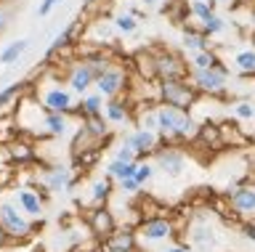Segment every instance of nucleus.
Wrapping results in <instances>:
<instances>
[{
	"instance_id": "f257e3e1",
	"label": "nucleus",
	"mask_w": 255,
	"mask_h": 252,
	"mask_svg": "<svg viewBox=\"0 0 255 252\" xmlns=\"http://www.w3.org/2000/svg\"><path fill=\"white\" fill-rule=\"evenodd\" d=\"M159 114V136L165 141H194L199 136V128L202 125H197L191 120L189 112H183V109H175V106H159L157 109Z\"/></svg>"
},
{
	"instance_id": "f03ea898",
	"label": "nucleus",
	"mask_w": 255,
	"mask_h": 252,
	"mask_svg": "<svg viewBox=\"0 0 255 252\" xmlns=\"http://www.w3.org/2000/svg\"><path fill=\"white\" fill-rule=\"evenodd\" d=\"M0 226L5 228L13 242H27L32 236V231H35V223H32V218L21 210L16 194L11 199L8 194L0 191Z\"/></svg>"
},
{
	"instance_id": "7ed1b4c3",
	"label": "nucleus",
	"mask_w": 255,
	"mask_h": 252,
	"mask_svg": "<svg viewBox=\"0 0 255 252\" xmlns=\"http://www.w3.org/2000/svg\"><path fill=\"white\" fill-rule=\"evenodd\" d=\"M197 88L191 80H159L157 85V98L162 101L165 106H175L189 112L197 101Z\"/></svg>"
},
{
	"instance_id": "20e7f679",
	"label": "nucleus",
	"mask_w": 255,
	"mask_h": 252,
	"mask_svg": "<svg viewBox=\"0 0 255 252\" xmlns=\"http://www.w3.org/2000/svg\"><path fill=\"white\" fill-rule=\"evenodd\" d=\"M191 83L199 93H207V96H221L226 90V83H229V67L218 61L215 67L210 69H202V72H191Z\"/></svg>"
},
{
	"instance_id": "39448f33",
	"label": "nucleus",
	"mask_w": 255,
	"mask_h": 252,
	"mask_svg": "<svg viewBox=\"0 0 255 252\" xmlns=\"http://www.w3.org/2000/svg\"><path fill=\"white\" fill-rule=\"evenodd\" d=\"M157 80H189V67L173 51L157 53Z\"/></svg>"
},
{
	"instance_id": "423d86ee",
	"label": "nucleus",
	"mask_w": 255,
	"mask_h": 252,
	"mask_svg": "<svg viewBox=\"0 0 255 252\" xmlns=\"http://www.w3.org/2000/svg\"><path fill=\"white\" fill-rule=\"evenodd\" d=\"M154 165L157 170H162L165 175L170 178H178L183 170H186V154L175 146H165V149H157L154 152Z\"/></svg>"
},
{
	"instance_id": "0eeeda50",
	"label": "nucleus",
	"mask_w": 255,
	"mask_h": 252,
	"mask_svg": "<svg viewBox=\"0 0 255 252\" xmlns=\"http://www.w3.org/2000/svg\"><path fill=\"white\" fill-rule=\"evenodd\" d=\"M135 231H138V236L146 242H162V239H170L173 236L175 226H173V220L157 215V218H143Z\"/></svg>"
},
{
	"instance_id": "6e6552de",
	"label": "nucleus",
	"mask_w": 255,
	"mask_h": 252,
	"mask_svg": "<svg viewBox=\"0 0 255 252\" xmlns=\"http://www.w3.org/2000/svg\"><path fill=\"white\" fill-rule=\"evenodd\" d=\"M88 228H91V234L96 236V239L104 242L107 236H112L117 231V220H115V215H112L109 207L99 204V207L91 212V218H88Z\"/></svg>"
},
{
	"instance_id": "1a4fd4ad",
	"label": "nucleus",
	"mask_w": 255,
	"mask_h": 252,
	"mask_svg": "<svg viewBox=\"0 0 255 252\" xmlns=\"http://www.w3.org/2000/svg\"><path fill=\"white\" fill-rule=\"evenodd\" d=\"M40 180H43V188H45L48 194L67 191V188H72V183H75V178H72V170L64 168V165H56V168L43 170Z\"/></svg>"
},
{
	"instance_id": "9d476101",
	"label": "nucleus",
	"mask_w": 255,
	"mask_h": 252,
	"mask_svg": "<svg viewBox=\"0 0 255 252\" xmlns=\"http://www.w3.org/2000/svg\"><path fill=\"white\" fill-rule=\"evenodd\" d=\"M189 244L194 250H199V252H210L213 247H215V228L210 226V220H197L194 226L189 228Z\"/></svg>"
},
{
	"instance_id": "9b49d317",
	"label": "nucleus",
	"mask_w": 255,
	"mask_h": 252,
	"mask_svg": "<svg viewBox=\"0 0 255 252\" xmlns=\"http://www.w3.org/2000/svg\"><path fill=\"white\" fill-rule=\"evenodd\" d=\"M125 141L130 144L135 152H138L141 160H146L149 154L157 152V141H159V130H146V128H138L130 136H125Z\"/></svg>"
},
{
	"instance_id": "f8f14e48",
	"label": "nucleus",
	"mask_w": 255,
	"mask_h": 252,
	"mask_svg": "<svg viewBox=\"0 0 255 252\" xmlns=\"http://www.w3.org/2000/svg\"><path fill=\"white\" fill-rule=\"evenodd\" d=\"M229 207L237 215H250L255 212V186H237L229 191Z\"/></svg>"
},
{
	"instance_id": "ddd939ff",
	"label": "nucleus",
	"mask_w": 255,
	"mask_h": 252,
	"mask_svg": "<svg viewBox=\"0 0 255 252\" xmlns=\"http://www.w3.org/2000/svg\"><path fill=\"white\" fill-rule=\"evenodd\" d=\"M125 80H128V75L123 72V69H120V67H112L107 75L96 80V88H99V93H101L104 98H115L117 93L123 90Z\"/></svg>"
},
{
	"instance_id": "4468645a",
	"label": "nucleus",
	"mask_w": 255,
	"mask_h": 252,
	"mask_svg": "<svg viewBox=\"0 0 255 252\" xmlns=\"http://www.w3.org/2000/svg\"><path fill=\"white\" fill-rule=\"evenodd\" d=\"M43 106L48 112H56V114H72V96L64 88H51L43 93Z\"/></svg>"
},
{
	"instance_id": "2eb2a0df",
	"label": "nucleus",
	"mask_w": 255,
	"mask_h": 252,
	"mask_svg": "<svg viewBox=\"0 0 255 252\" xmlns=\"http://www.w3.org/2000/svg\"><path fill=\"white\" fill-rule=\"evenodd\" d=\"M135 244H138V231L133 228H123V231H115L112 236L101 242V250H123V252H135Z\"/></svg>"
},
{
	"instance_id": "dca6fc26",
	"label": "nucleus",
	"mask_w": 255,
	"mask_h": 252,
	"mask_svg": "<svg viewBox=\"0 0 255 252\" xmlns=\"http://www.w3.org/2000/svg\"><path fill=\"white\" fill-rule=\"evenodd\" d=\"M16 199H19L21 204V210L27 212V215L32 220H37V218H43V199H40V194L35 191V188H27V186H19L16 188Z\"/></svg>"
},
{
	"instance_id": "f3484780",
	"label": "nucleus",
	"mask_w": 255,
	"mask_h": 252,
	"mask_svg": "<svg viewBox=\"0 0 255 252\" xmlns=\"http://www.w3.org/2000/svg\"><path fill=\"white\" fill-rule=\"evenodd\" d=\"M67 83L72 85V90L85 93L91 85H96V75L91 72V67H88L85 61H77V64L69 69V80H67Z\"/></svg>"
},
{
	"instance_id": "a211bd4d",
	"label": "nucleus",
	"mask_w": 255,
	"mask_h": 252,
	"mask_svg": "<svg viewBox=\"0 0 255 252\" xmlns=\"http://www.w3.org/2000/svg\"><path fill=\"white\" fill-rule=\"evenodd\" d=\"M181 43H183V48H186L189 53H199V51H207L210 48V37H207L202 29H186L181 37Z\"/></svg>"
},
{
	"instance_id": "6ab92c4d",
	"label": "nucleus",
	"mask_w": 255,
	"mask_h": 252,
	"mask_svg": "<svg viewBox=\"0 0 255 252\" xmlns=\"http://www.w3.org/2000/svg\"><path fill=\"white\" fill-rule=\"evenodd\" d=\"M234 69L245 77H255V45L234 53Z\"/></svg>"
},
{
	"instance_id": "aec40b11",
	"label": "nucleus",
	"mask_w": 255,
	"mask_h": 252,
	"mask_svg": "<svg viewBox=\"0 0 255 252\" xmlns=\"http://www.w3.org/2000/svg\"><path fill=\"white\" fill-rule=\"evenodd\" d=\"M135 170H138V162H120L112 160L107 165V175L115 180H125V178H135Z\"/></svg>"
},
{
	"instance_id": "412c9836",
	"label": "nucleus",
	"mask_w": 255,
	"mask_h": 252,
	"mask_svg": "<svg viewBox=\"0 0 255 252\" xmlns=\"http://www.w3.org/2000/svg\"><path fill=\"white\" fill-rule=\"evenodd\" d=\"M27 48H29V40H16L11 45H5L3 53H0V64H16V61L24 56Z\"/></svg>"
},
{
	"instance_id": "4be33fe9",
	"label": "nucleus",
	"mask_w": 255,
	"mask_h": 252,
	"mask_svg": "<svg viewBox=\"0 0 255 252\" xmlns=\"http://www.w3.org/2000/svg\"><path fill=\"white\" fill-rule=\"evenodd\" d=\"M218 56H215V51H199V53H191V72H202V69H210L218 64Z\"/></svg>"
},
{
	"instance_id": "5701e85b",
	"label": "nucleus",
	"mask_w": 255,
	"mask_h": 252,
	"mask_svg": "<svg viewBox=\"0 0 255 252\" xmlns=\"http://www.w3.org/2000/svg\"><path fill=\"white\" fill-rule=\"evenodd\" d=\"M45 133L53 138H59L67 133V114H56V112H48L45 114Z\"/></svg>"
},
{
	"instance_id": "b1692460",
	"label": "nucleus",
	"mask_w": 255,
	"mask_h": 252,
	"mask_svg": "<svg viewBox=\"0 0 255 252\" xmlns=\"http://www.w3.org/2000/svg\"><path fill=\"white\" fill-rule=\"evenodd\" d=\"M115 27H117V32H123V35H133L135 29H138V16H135L133 11H123V13H117L115 19Z\"/></svg>"
},
{
	"instance_id": "393cba45",
	"label": "nucleus",
	"mask_w": 255,
	"mask_h": 252,
	"mask_svg": "<svg viewBox=\"0 0 255 252\" xmlns=\"http://www.w3.org/2000/svg\"><path fill=\"white\" fill-rule=\"evenodd\" d=\"M112 196V178H99L96 183L91 186V202L93 204H104Z\"/></svg>"
},
{
	"instance_id": "a878e982",
	"label": "nucleus",
	"mask_w": 255,
	"mask_h": 252,
	"mask_svg": "<svg viewBox=\"0 0 255 252\" xmlns=\"http://www.w3.org/2000/svg\"><path fill=\"white\" fill-rule=\"evenodd\" d=\"M72 35H75V24H69V27L61 32V35H56V40H53L51 45H48V51H45V61H48V59H53L59 51H64V48H67V45H69V40H72Z\"/></svg>"
},
{
	"instance_id": "bb28decb",
	"label": "nucleus",
	"mask_w": 255,
	"mask_h": 252,
	"mask_svg": "<svg viewBox=\"0 0 255 252\" xmlns=\"http://www.w3.org/2000/svg\"><path fill=\"white\" fill-rule=\"evenodd\" d=\"M210 13H215V3H207V0H191L189 5V16H194L199 24L210 16Z\"/></svg>"
},
{
	"instance_id": "cd10ccee",
	"label": "nucleus",
	"mask_w": 255,
	"mask_h": 252,
	"mask_svg": "<svg viewBox=\"0 0 255 252\" xmlns=\"http://www.w3.org/2000/svg\"><path fill=\"white\" fill-rule=\"evenodd\" d=\"M104 112H107V120L109 122H125L128 120V106L123 104V101H115L112 98L107 106H104Z\"/></svg>"
},
{
	"instance_id": "c85d7f7f",
	"label": "nucleus",
	"mask_w": 255,
	"mask_h": 252,
	"mask_svg": "<svg viewBox=\"0 0 255 252\" xmlns=\"http://www.w3.org/2000/svg\"><path fill=\"white\" fill-rule=\"evenodd\" d=\"M80 106H83V112H80L83 117L101 114V112H104V96H101V93H96V96H85V98H83V104H80Z\"/></svg>"
},
{
	"instance_id": "c756f323",
	"label": "nucleus",
	"mask_w": 255,
	"mask_h": 252,
	"mask_svg": "<svg viewBox=\"0 0 255 252\" xmlns=\"http://www.w3.org/2000/svg\"><path fill=\"white\" fill-rule=\"evenodd\" d=\"M202 32L207 35V37H213V35H221V32H226V21H223L218 13H210V16H207L205 21H202Z\"/></svg>"
},
{
	"instance_id": "7c9ffc66",
	"label": "nucleus",
	"mask_w": 255,
	"mask_h": 252,
	"mask_svg": "<svg viewBox=\"0 0 255 252\" xmlns=\"http://www.w3.org/2000/svg\"><path fill=\"white\" fill-rule=\"evenodd\" d=\"M231 112H234L237 120H255V106L250 101H237V104H231Z\"/></svg>"
},
{
	"instance_id": "2f4dec72",
	"label": "nucleus",
	"mask_w": 255,
	"mask_h": 252,
	"mask_svg": "<svg viewBox=\"0 0 255 252\" xmlns=\"http://www.w3.org/2000/svg\"><path fill=\"white\" fill-rule=\"evenodd\" d=\"M154 168L157 165H151V162H138V170H135V180H138L141 186H146L151 178H154Z\"/></svg>"
},
{
	"instance_id": "473e14b6",
	"label": "nucleus",
	"mask_w": 255,
	"mask_h": 252,
	"mask_svg": "<svg viewBox=\"0 0 255 252\" xmlns=\"http://www.w3.org/2000/svg\"><path fill=\"white\" fill-rule=\"evenodd\" d=\"M115 160H120V162H141V157H138V152H135V149H133L130 144H128V141H125V144L117 149Z\"/></svg>"
},
{
	"instance_id": "72a5a7b5",
	"label": "nucleus",
	"mask_w": 255,
	"mask_h": 252,
	"mask_svg": "<svg viewBox=\"0 0 255 252\" xmlns=\"http://www.w3.org/2000/svg\"><path fill=\"white\" fill-rule=\"evenodd\" d=\"M8 157H13L19 162H27V160H32V149L27 144H11L8 146Z\"/></svg>"
},
{
	"instance_id": "f704fd0d",
	"label": "nucleus",
	"mask_w": 255,
	"mask_h": 252,
	"mask_svg": "<svg viewBox=\"0 0 255 252\" xmlns=\"http://www.w3.org/2000/svg\"><path fill=\"white\" fill-rule=\"evenodd\" d=\"M19 93H21V85H11V88H5L3 93H0V114L5 112L8 104H11V101L19 96Z\"/></svg>"
},
{
	"instance_id": "c9c22d12",
	"label": "nucleus",
	"mask_w": 255,
	"mask_h": 252,
	"mask_svg": "<svg viewBox=\"0 0 255 252\" xmlns=\"http://www.w3.org/2000/svg\"><path fill=\"white\" fill-rule=\"evenodd\" d=\"M11 21H13V8L5 5V3H0V35L11 27Z\"/></svg>"
},
{
	"instance_id": "e433bc0d",
	"label": "nucleus",
	"mask_w": 255,
	"mask_h": 252,
	"mask_svg": "<svg viewBox=\"0 0 255 252\" xmlns=\"http://www.w3.org/2000/svg\"><path fill=\"white\" fill-rule=\"evenodd\" d=\"M141 188V183L135 178H125V180H120V194H135Z\"/></svg>"
},
{
	"instance_id": "4c0bfd02",
	"label": "nucleus",
	"mask_w": 255,
	"mask_h": 252,
	"mask_svg": "<svg viewBox=\"0 0 255 252\" xmlns=\"http://www.w3.org/2000/svg\"><path fill=\"white\" fill-rule=\"evenodd\" d=\"M59 3H61V0H43V3H40V8H37V16H48V13H51Z\"/></svg>"
},
{
	"instance_id": "58836bf2",
	"label": "nucleus",
	"mask_w": 255,
	"mask_h": 252,
	"mask_svg": "<svg viewBox=\"0 0 255 252\" xmlns=\"http://www.w3.org/2000/svg\"><path fill=\"white\" fill-rule=\"evenodd\" d=\"M13 239H11V236H8V231H5V228L3 226H0V250H3V247H8V244H11Z\"/></svg>"
},
{
	"instance_id": "ea45409f",
	"label": "nucleus",
	"mask_w": 255,
	"mask_h": 252,
	"mask_svg": "<svg viewBox=\"0 0 255 252\" xmlns=\"http://www.w3.org/2000/svg\"><path fill=\"white\" fill-rule=\"evenodd\" d=\"M245 234L250 236V239H255V223H245Z\"/></svg>"
},
{
	"instance_id": "a19ab883",
	"label": "nucleus",
	"mask_w": 255,
	"mask_h": 252,
	"mask_svg": "<svg viewBox=\"0 0 255 252\" xmlns=\"http://www.w3.org/2000/svg\"><path fill=\"white\" fill-rule=\"evenodd\" d=\"M239 0H215V5H229V8H234Z\"/></svg>"
},
{
	"instance_id": "79ce46f5",
	"label": "nucleus",
	"mask_w": 255,
	"mask_h": 252,
	"mask_svg": "<svg viewBox=\"0 0 255 252\" xmlns=\"http://www.w3.org/2000/svg\"><path fill=\"white\" fill-rule=\"evenodd\" d=\"M141 3H143V8H154V5H159L162 0H141Z\"/></svg>"
},
{
	"instance_id": "37998d69",
	"label": "nucleus",
	"mask_w": 255,
	"mask_h": 252,
	"mask_svg": "<svg viewBox=\"0 0 255 252\" xmlns=\"http://www.w3.org/2000/svg\"><path fill=\"white\" fill-rule=\"evenodd\" d=\"M167 252H189V247H178L175 244V247H167Z\"/></svg>"
},
{
	"instance_id": "c03bdc74",
	"label": "nucleus",
	"mask_w": 255,
	"mask_h": 252,
	"mask_svg": "<svg viewBox=\"0 0 255 252\" xmlns=\"http://www.w3.org/2000/svg\"><path fill=\"white\" fill-rule=\"evenodd\" d=\"M96 3H99V0H85V5H96Z\"/></svg>"
},
{
	"instance_id": "a18cd8bd",
	"label": "nucleus",
	"mask_w": 255,
	"mask_h": 252,
	"mask_svg": "<svg viewBox=\"0 0 255 252\" xmlns=\"http://www.w3.org/2000/svg\"><path fill=\"white\" fill-rule=\"evenodd\" d=\"M99 252H123V250H99Z\"/></svg>"
},
{
	"instance_id": "49530a36",
	"label": "nucleus",
	"mask_w": 255,
	"mask_h": 252,
	"mask_svg": "<svg viewBox=\"0 0 255 252\" xmlns=\"http://www.w3.org/2000/svg\"><path fill=\"white\" fill-rule=\"evenodd\" d=\"M207 3H215V0H207Z\"/></svg>"
}]
</instances>
